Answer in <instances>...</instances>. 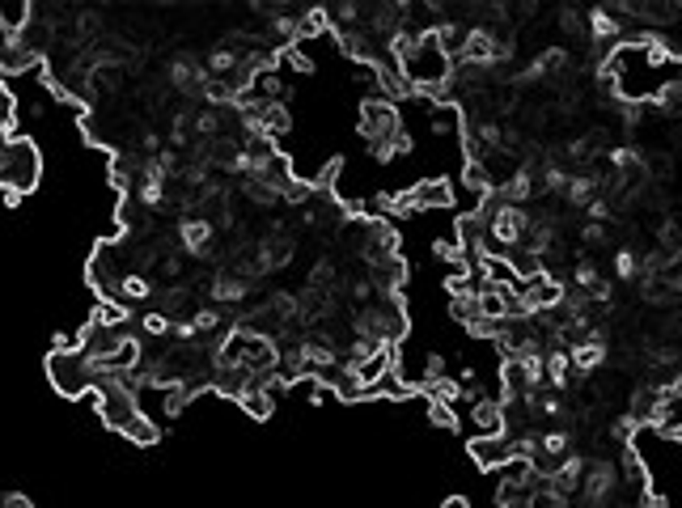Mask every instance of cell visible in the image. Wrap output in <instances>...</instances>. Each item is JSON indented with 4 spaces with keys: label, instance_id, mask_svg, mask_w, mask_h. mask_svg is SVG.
Wrapping results in <instances>:
<instances>
[{
    "label": "cell",
    "instance_id": "6da1fadb",
    "mask_svg": "<svg viewBox=\"0 0 682 508\" xmlns=\"http://www.w3.org/2000/svg\"><path fill=\"white\" fill-rule=\"evenodd\" d=\"M39 174H43V157H39V144L35 140H9L4 149H0V182L9 187V191H35L39 187Z\"/></svg>",
    "mask_w": 682,
    "mask_h": 508
},
{
    "label": "cell",
    "instance_id": "7a4b0ae2",
    "mask_svg": "<svg viewBox=\"0 0 682 508\" xmlns=\"http://www.w3.org/2000/svg\"><path fill=\"white\" fill-rule=\"evenodd\" d=\"M356 246H360V258L369 267H377V263H386V258L399 254V234L386 220H360V242Z\"/></svg>",
    "mask_w": 682,
    "mask_h": 508
},
{
    "label": "cell",
    "instance_id": "3957f363",
    "mask_svg": "<svg viewBox=\"0 0 682 508\" xmlns=\"http://www.w3.org/2000/svg\"><path fill=\"white\" fill-rule=\"evenodd\" d=\"M508 47L496 39V30H487V26H470L467 30V42H462V59L458 64H467V68H492L496 59L505 56Z\"/></svg>",
    "mask_w": 682,
    "mask_h": 508
},
{
    "label": "cell",
    "instance_id": "277c9868",
    "mask_svg": "<svg viewBox=\"0 0 682 508\" xmlns=\"http://www.w3.org/2000/svg\"><path fill=\"white\" fill-rule=\"evenodd\" d=\"M467 453L479 462L484 470H500L508 458H517V441L513 436H470L467 441Z\"/></svg>",
    "mask_w": 682,
    "mask_h": 508
},
{
    "label": "cell",
    "instance_id": "5b68a950",
    "mask_svg": "<svg viewBox=\"0 0 682 508\" xmlns=\"http://www.w3.org/2000/svg\"><path fill=\"white\" fill-rule=\"evenodd\" d=\"M467 424L470 436H505L508 419H505V403H492V398H479V403H467Z\"/></svg>",
    "mask_w": 682,
    "mask_h": 508
},
{
    "label": "cell",
    "instance_id": "8992f818",
    "mask_svg": "<svg viewBox=\"0 0 682 508\" xmlns=\"http://www.w3.org/2000/svg\"><path fill=\"white\" fill-rule=\"evenodd\" d=\"M411 196L420 204V212H449L453 208V182L449 178H424L411 187Z\"/></svg>",
    "mask_w": 682,
    "mask_h": 508
},
{
    "label": "cell",
    "instance_id": "52a82bcc",
    "mask_svg": "<svg viewBox=\"0 0 682 508\" xmlns=\"http://www.w3.org/2000/svg\"><path fill=\"white\" fill-rule=\"evenodd\" d=\"M102 365H106L111 373H136L140 369V339H136V335H123V339H119V348L106 356Z\"/></svg>",
    "mask_w": 682,
    "mask_h": 508
},
{
    "label": "cell",
    "instance_id": "ba28073f",
    "mask_svg": "<svg viewBox=\"0 0 682 508\" xmlns=\"http://www.w3.org/2000/svg\"><path fill=\"white\" fill-rule=\"evenodd\" d=\"M182 246L191 254H208V246H213V225L208 220H187L182 225Z\"/></svg>",
    "mask_w": 682,
    "mask_h": 508
},
{
    "label": "cell",
    "instance_id": "9c48e42d",
    "mask_svg": "<svg viewBox=\"0 0 682 508\" xmlns=\"http://www.w3.org/2000/svg\"><path fill=\"white\" fill-rule=\"evenodd\" d=\"M568 204H577V208H585L589 199L598 196V174H577V178H568Z\"/></svg>",
    "mask_w": 682,
    "mask_h": 508
},
{
    "label": "cell",
    "instance_id": "30bf717a",
    "mask_svg": "<svg viewBox=\"0 0 682 508\" xmlns=\"http://www.w3.org/2000/svg\"><path fill=\"white\" fill-rule=\"evenodd\" d=\"M449 318H453V322H462V327H470V322L479 318V293L449 296Z\"/></svg>",
    "mask_w": 682,
    "mask_h": 508
},
{
    "label": "cell",
    "instance_id": "8fae6325",
    "mask_svg": "<svg viewBox=\"0 0 682 508\" xmlns=\"http://www.w3.org/2000/svg\"><path fill=\"white\" fill-rule=\"evenodd\" d=\"M237 403H242V411H246L251 419H267V415H272V407H275V398L267 390H246Z\"/></svg>",
    "mask_w": 682,
    "mask_h": 508
},
{
    "label": "cell",
    "instance_id": "7c38bea8",
    "mask_svg": "<svg viewBox=\"0 0 682 508\" xmlns=\"http://www.w3.org/2000/svg\"><path fill=\"white\" fill-rule=\"evenodd\" d=\"M123 436H128V441H136V445H157V441H161V436H157V428H153V419H144V411H140L128 428H123Z\"/></svg>",
    "mask_w": 682,
    "mask_h": 508
},
{
    "label": "cell",
    "instance_id": "4fadbf2b",
    "mask_svg": "<svg viewBox=\"0 0 682 508\" xmlns=\"http://www.w3.org/2000/svg\"><path fill=\"white\" fill-rule=\"evenodd\" d=\"M144 296H149V280H144V275H123V280H119V301H123V305H128V301H144Z\"/></svg>",
    "mask_w": 682,
    "mask_h": 508
},
{
    "label": "cell",
    "instance_id": "5bb4252c",
    "mask_svg": "<svg viewBox=\"0 0 682 508\" xmlns=\"http://www.w3.org/2000/svg\"><path fill=\"white\" fill-rule=\"evenodd\" d=\"M429 419L437 424V428H446V432H458V428H462L458 411L449 407V403H429Z\"/></svg>",
    "mask_w": 682,
    "mask_h": 508
},
{
    "label": "cell",
    "instance_id": "9a60e30c",
    "mask_svg": "<svg viewBox=\"0 0 682 508\" xmlns=\"http://www.w3.org/2000/svg\"><path fill=\"white\" fill-rule=\"evenodd\" d=\"M390 216H399V220H407V216H420V204L411 191H394L390 196Z\"/></svg>",
    "mask_w": 682,
    "mask_h": 508
},
{
    "label": "cell",
    "instance_id": "2e32d148",
    "mask_svg": "<svg viewBox=\"0 0 682 508\" xmlns=\"http://www.w3.org/2000/svg\"><path fill=\"white\" fill-rule=\"evenodd\" d=\"M615 275H619V280H636V275H640V258L632 250H619L615 254Z\"/></svg>",
    "mask_w": 682,
    "mask_h": 508
},
{
    "label": "cell",
    "instance_id": "e0dca14e",
    "mask_svg": "<svg viewBox=\"0 0 682 508\" xmlns=\"http://www.w3.org/2000/svg\"><path fill=\"white\" fill-rule=\"evenodd\" d=\"M144 335H153V339H161V335H170V327H174V318L170 313H144Z\"/></svg>",
    "mask_w": 682,
    "mask_h": 508
},
{
    "label": "cell",
    "instance_id": "ac0fdd59",
    "mask_svg": "<svg viewBox=\"0 0 682 508\" xmlns=\"http://www.w3.org/2000/svg\"><path fill=\"white\" fill-rule=\"evenodd\" d=\"M195 132L199 136H221V115L216 111H199L195 115Z\"/></svg>",
    "mask_w": 682,
    "mask_h": 508
},
{
    "label": "cell",
    "instance_id": "d6986e66",
    "mask_svg": "<svg viewBox=\"0 0 682 508\" xmlns=\"http://www.w3.org/2000/svg\"><path fill=\"white\" fill-rule=\"evenodd\" d=\"M191 322H195V331H216L225 318H221V310H195Z\"/></svg>",
    "mask_w": 682,
    "mask_h": 508
},
{
    "label": "cell",
    "instance_id": "ffe728a7",
    "mask_svg": "<svg viewBox=\"0 0 682 508\" xmlns=\"http://www.w3.org/2000/svg\"><path fill=\"white\" fill-rule=\"evenodd\" d=\"M585 212H589V216H593V220H598V225H602L606 216H610V199L593 196V199H589V204H585Z\"/></svg>",
    "mask_w": 682,
    "mask_h": 508
},
{
    "label": "cell",
    "instance_id": "44dd1931",
    "mask_svg": "<svg viewBox=\"0 0 682 508\" xmlns=\"http://www.w3.org/2000/svg\"><path fill=\"white\" fill-rule=\"evenodd\" d=\"M602 237H606V229H602V225H598V220H589V225H585V229H581V242H585V246H598Z\"/></svg>",
    "mask_w": 682,
    "mask_h": 508
},
{
    "label": "cell",
    "instance_id": "7402d4cb",
    "mask_svg": "<svg viewBox=\"0 0 682 508\" xmlns=\"http://www.w3.org/2000/svg\"><path fill=\"white\" fill-rule=\"evenodd\" d=\"M0 508H35V504H30L26 496H18V491H9V496H4V504H0Z\"/></svg>",
    "mask_w": 682,
    "mask_h": 508
},
{
    "label": "cell",
    "instance_id": "603a6c76",
    "mask_svg": "<svg viewBox=\"0 0 682 508\" xmlns=\"http://www.w3.org/2000/svg\"><path fill=\"white\" fill-rule=\"evenodd\" d=\"M446 508H470V504L462 500V496H449V500H446Z\"/></svg>",
    "mask_w": 682,
    "mask_h": 508
}]
</instances>
